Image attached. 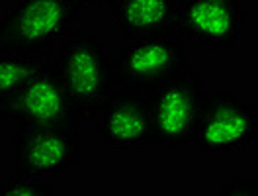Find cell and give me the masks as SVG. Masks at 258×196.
Here are the masks:
<instances>
[{"label":"cell","mask_w":258,"mask_h":196,"mask_svg":"<svg viewBox=\"0 0 258 196\" xmlns=\"http://www.w3.org/2000/svg\"><path fill=\"white\" fill-rule=\"evenodd\" d=\"M51 69L64 90L75 118L94 122L113 92V67L104 41L86 28H77L55 49Z\"/></svg>","instance_id":"1"},{"label":"cell","mask_w":258,"mask_h":196,"mask_svg":"<svg viewBox=\"0 0 258 196\" xmlns=\"http://www.w3.org/2000/svg\"><path fill=\"white\" fill-rule=\"evenodd\" d=\"M77 0H18L0 18V51L49 55L67 35L81 28Z\"/></svg>","instance_id":"2"},{"label":"cell","mask_w":258,"mask_h":196,"mask_svg":"<svg viewBox=\"0 0 258 196\" xmlns=\"http://www.w3.org/2000/svg\"><path fill=\"white\" fill-rule=\"evenodd\" d=\"M113 86L153 96L186 67V49L180 33L131 39L113 57Z\"/></svg>","instance_id":"3"},{"label":"cell","mask_w":258,"mask_h":196,"mask_svg":"<svg viewBox=\"0 0 258 196\" xmlns=\"http://www.w3.org/2000/svg\"><path fill=\"white\" fill-rule=\"evenodd\" d=\"M12 147L14 173L26 179H61L84 161L79 126H20Z\"/></svg>","instance_id":"4"},{"label":"cell","mask_w":258,"mask_h":196,"mask_svg":"<svg viewBox=\"0 0 258 196\" xmlns=\"http://www.w3.org/2000/svg\"><path fill=\"white\" fill-rule=\"evenodd\" d=\"M206 86L198 69L186 67L178 77L149 96L153 139L162 149H190L196 143Z\"/></svg>","instance_id":"5"},{"label":"cell","mask_w":258,"mask_h":196,"mask_svg":"<svg viewBox=\"0 0 258 196\" xmlns=\"http://www.w3.org/2000/svg\"><path fill=\"white\" fill-rule=\"evenodd\" d=\"M256 141L258 118L252 104L229 90H206L194 147L202 153H231L252 149Z\"/></svg>","instance_id":"6"},{"label":"cell","mask_w":258,"mask_h":196,"mask_svg":"<svg viewBox=\"0 0 258 196\" xmlns=\"http://www.w3.org/2000/svg\"><path fill=\"white\" fill-rule=\"evenodd\" d=\"M0 120L18 126H79L51 67L18 92L0 98Z\"/></svg>","instance_id":"7"},{"label":"cell","mask_w":258,"mask_h":196,"mask_svg":"<svg viewBox=\"0 0 258 196\" xmlns=\"http://www.w3.org/2000/svg\"><path fill=\"white\" fill-rule=\"evenodd\" d=\"M244 18L242 0H178V33L215 51L237 45Z\"/></svg>","instance_id":"8"},{"label":"cell","mask_w":258,"mask_h":196,"mask_svg":"<svg viewBox=\"0 0 258 196\" xmlns=\"http://www.w3.org/2000/svg\"><path fill=\"white\" fill-rule=\"evenodd\" d=\"M96 120L98 137L106 149H145L155 143L149 100L137 92L113 88Z\"/></svg>","instance_id":"9"},{"label":"cell","mask_w":258,"mask_h":196,"mask_svg":"<svg viewBox=\"0 0 258 196\" xmlns=\"http://www.w3.org/2000/svg\"><path fill=\"white\" fill-rule=\"evenodd\" d=\"M113 26L123 39L178 33V0H110Z\"/></svg>","instance_id":"10"},{"label":"cell","mask_w":258,"mask_h":196,"mask_svg":"<svg viewBox=\"0 0 258 196\" xmlns=\"http://www.w3.org/2000/svg\"><path fill=\"white\" fill-rule=\"evenodd\" d=\"M49 55H22L0 51V98L24 88L33 77L51 67Z\"/></svg>","instance_id":"11"},{"label":"cell","mask_w":258,"mask_h":196,"mask_svg":"<svg viewBox=\"0 0 258 196\" xmlns=\"http://www.w3.org/2000/svg\"><path fill=\"white\" fill-rule=\"evenodd\" d=\"M0 196H53L47 180L26 179L20 175H10L0 180Z\"/></svg>","instance_id":"12"},{"label":"cell","mask_w":258,"mask_h":196,"mask_svg":"<svg viewBox=\"0 0 258 196\" xmlns=\"http://www.w3.org/2000/svg\"><path fill=\"white\" fill-rule=\"evenodd\" d=\"M215 196H258V180L235 175L221 184Z\"/></svg>","instance_id":"13"},{"label":"cell","mask_w":258,"mask_h":196,"mask_svg":"<svg viewBox=\"0 0 258 196\" xmlns=\"http://www.w3.org/2000/svg\"><path fill=\"white\" fill-rule=\"evenodd\" d=\"M110 4V0H77V4L81 8H92V6H102V4Z\"/></svg>","instance_id":"14"},{"label":"cell","mask_w":258,"mask_h":196,"mask_svg":"<svg viewBox=\"0 0 258 196\" xmlns=\"http://www.w3.org/2000/svg\"><path fill=\"white\" fill-rule=\"evenodd\" d=\"M252 110H254V114H256V118H258V88H256V92H254V100H252Z\"/></svg>","instance_id":"15"}]
</instances>
